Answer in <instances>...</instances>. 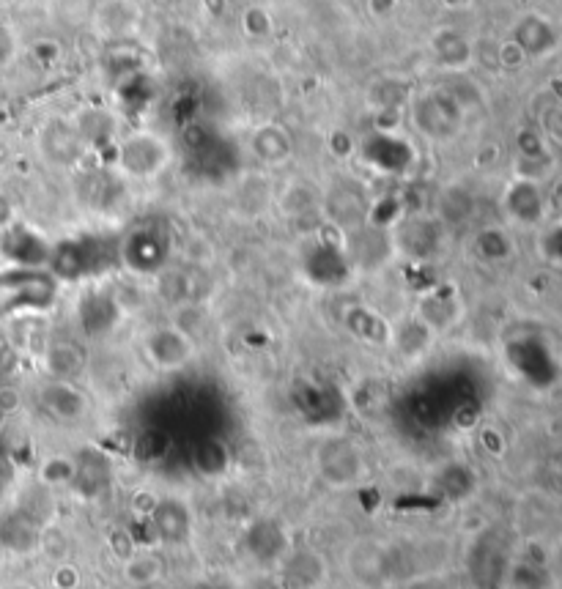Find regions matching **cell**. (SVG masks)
Wrapping results in <instances>:
<instances>
[{"instance_id": "52a82bcc", "label": "cell", "mask_w": 562, "mask_h": 589, "mask_svg": "<svg viewBox=\"0 0 562 589\" xmlns=\"http://www.w3.org/2000/svg\"><path fill=\"white\" fill-rule=\"evenodd\" d=\"M308 280L319 285H338L349 274V253L338 250L332 244H316L305 258Z\"/></svg>"}, {"instance_id": "8992f818", "label": "cell", "mask_w": 562, "mask_h": 589, "mask_svg": "<svg viewBox=\"0 0 562 589\" xmlns=\"http://www.w3.org/2000/svg\"><path fill=\"white\" fill-rule=\"evenodd\" d=\"M39 403L58 422H80L88 414V398L83 390L66 379H53L50 384H44L39 392Z\"/></svg>"}, {"instance_id": "7c38bea8", "label": "cell", "mask_w": 562, "mask_h": 589, "mask_svg": "<svg viewBox=\"0 0 562 589\" xmlns=\"http://www.w3.org/2000/svg\"><path fill=\"white\" fill-rule=\"evenodd\" d=\"M0 44H9V36H6V33H3V28H0ZM3 50H0V58H3Z\"/></svg>"}, {"instance_id": "30bf717a", "label": "cell", "mask_w": 562, "mask_h": 589, "mask_svg": "<svg viewBox=\"0 0 562 589\" xmlns=\"http://www.w3.org/2000/svg\"><path fill=\"white\" fill-rule=\"evenodd\" d=\"M154 524L160 526V532L165 537H181L190 529V516L184 510V502L170 499V502H160L154 510Z\"/></svg>"}, {"instance_id": "7a4b0ae2", "label": "cell", "mask_w": 562, "mask_h": 589, "mask_svg": "<svg viewBox=\"0 0 562 589\" xmlns=\"http://www.w3.org/2000/svg\"><path fill=\"white\" fill-rule=\"evenodd\" d=\"M143 357L154 370L179 373V370L190 368L192 359H195V340L184 329L160 324L143 335Z\"/></svg>"}, {"instance_id": "9c48e42d", "label": "cell", "mask_w": 562, "mask_h": 589, "mask_svg": "<svg viewBox=\"0 0 562 589\" xmlns=\"http://www.w3.org/2000/svg\"><path fill=\"white\" fill-rule=\"evenodd\" d=\"M508 209L516 220L535 222L538 217H541V211H543L541 195H538V190H535L532 184L521 181V184H516V187L510 190Z\"/></svg>"}, {"instance_id": "ba28073f", "label": "cell", "mask_w": 562, "mask_h": 589, "mask_svg": "<svg viewBox=\"0 0 562 589\" xmlns=\"http://www.w3.org/2000/svg\"><path fill=\"white\" fill-rule=\"evenodd\" d=\"M3 255L9 258L11 263H17L20 269H31L39 261H47L50 258V247L36 236V233L25 231V228H6L3 231V244H0Z\"/></svg>"}, {"instance_id": "6da1fadb", "label": "cell", "mask_w": 562, "mask_h": 589, "mask_svg": "<svg viewBox=\"0 0 562 589\" xmlns=\"http://www.w3.org/2000/svg\"><path fill=\"white\" fill-rule=\"evenodd\" d=\"M319 477L332 488H354L368 474V455L360 444L346 436H332L316 455Z\"/></svg>"}, {"instance_id": "277c9868", "label": "cell", "mask_w": 562, "mask_h": 589, "mask_svg": "<svg viewBox=\"0 0 562 589\" xmlns=\"http://www.w3.org/2000/svg\"><path fill=\"white\" fill-rule=\"evenodd\" d=\"M170 253V242L168 236L157 228H135L129 233L124 244H121V261L127 263L132 272L149 274V272H160L165 261H168Z\"/></svg>"}, {"instance_id": "5b68a950", "label": "cell", "mask_w": 562, "mask_h": 589, "mask_svg": "<svg viewBox=\"0 0 562 589\" xmlns=\"http://www.w3.org/2000/svg\"><path fill=\"white\" fill-rule=\"evenodd\" d=\"M50 296H53V283L44 274L20 269V272L3 274L0 277V302H3L6 310H14V307H39Z\"/></svg>"}, {"instance_id": "3957f363", "label": "cell", "mask_w": 562, "mask_h": 589, "mask_svg": "<svg viewBox=\"0 0 562 589\" xmlns=\"http://www.w3.org/2000/svg\"><path fill=\"white\" fill-rule=\"evenodd\" d=\"M47 263L53 266V274L58 280H83L91 274L102 272L107 263L105 244L99 239H75V242H64L50 250Z\"/></svg>"}, {"instance_id": "8fae6325", "label": "cell", "mask_w": 562, "mask_h": 589, "mask_svg": "<svg viewBox=\"0 0 562 589\" xmlns=\"http://www.w3.org/2000/svg\"><path fill=\"white\" fill-rule=\"evenodd\" d=\"M11 225H14V222H11V203L9 198L0 195V231H6Z\"/></svg>"}]
</instances>
